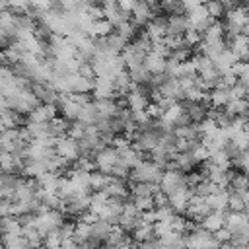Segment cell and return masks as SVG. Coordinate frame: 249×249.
Here are the masks:
<instances>
[{
  "label": "cell",
  "mask_w": 249,
  "mask_h": 249,
  "mask_svg": "<svg viewBox=\"0 0 249 249\" xmlns=\"http://www.w3.org/2000/svg\"><path fill=\"white\" fill-rule=\"evenodd\" d=\"M54 152H56V156H60L62 160H66V161H70V163H74V161H78V160L82 158V154H80V144H78L74 138H70V136L56 138V140H54Z\"/></svg>",
  "instance_id": "obj_4"
},
{
  "label": "cell",
  "mask_w": 249,
  "mask_h": 249,
  "mask_svg": "<svg viewBox=\"0 0 249 249\" xmlns=\"http://www.w3.org/2000/svg\"><path fill=\"white\" fill-rule=\"evenodd\" d=\"M132 237H134V241H138L140 245L146 243V241H150V239H156L154 226H152V224H142L138 230L132 231Z\"/></svg>",
  "instance_id": "obj_29"
},
{
  "label": "cell",
  "mask_w": 249,
  "mask_h": 249,
  "mask_svg": "<svg viewBox=\"0 0 249 249\" xmlns=\"http://www.w3.org/2000/svg\"><path fill=\"white\" fill-rule=\"evenodd\" d=\"M210 214H212V210H210L206 198L204 196H198V195H193L191 200H189V206H187V216H191L195 222L200 224Z\"/></svg>",
  "instance_id": "obj_6"
},
{
  "label": "cell",
  "mask_w": 249,
  "mask_h": 249,
  "mask_svg": "<svg viewBox=\"0 0 249 249\" xmlns=\"http://www.w3.org/2000/svg\"><path fill=\"white\" fill-rule=\"evenodd\" d=\"M230 193H237V195H243L249 191V177L245 173H239V171H231V177H230V185H228Z\"/></svg>",
  "instance_id": "obj_19"
},
{
  "label": "cell",
  "mask_w": 249,
  "mask_h": 249,
  "mask_svg": "<svg viewBox=\"0 0 249 249\" xmlns=\"http://www.w3.org/2000/svg\"><path fill=\"white\" fill-rule=\"evenodd\" d=\"M84 134H86V124H82L80 121H76V123H72V124L68 126V136L74 138L76 142H80V140L84 138Z\"/></svg>",
  "instance_id": "obj_39"
},
{
  "label": "cell",
  "mask_w": 249,
  "mask_h": 249,
  "mask_svg": "<svg viewBox=\"0 0 249 249\" xmlns=\"http://www.w3.org/2000/svg\"><path fill=\"white\" fill-rule=\"evenodd\" d=\"M103 193L109 196V198H115V200H126V196H128V189H126V185H124V181H121V179H117V177H113V175H109V181H107V185L103 187Z\"/></svg>",
  "instance_id": "obj_11"
},
{
  "label": "cell",
  "mask_w": 249,
  "mask_h": 249,
  "mask_svg": "<svg viewBox=\"0 0 249 249\" xmlns=\"http://www.w3.org/2000/svg\"><path fill=\"white\" fill-rule=\"evenodd\" d=\"M183 187H187V175H185V173L175 171V169L163 171V177H161V181H160V191H161L165 196L177 193V191L183 189Z\"/></svg>",
  "instance_id": "obj_3"
},
{
  "label": "cell",
  "mask_w": 249,
  "mask_h": 249,
  "mask_svg": "<svg viewBox=\"0 0 249 249\" xmlns=\"http://www.w3.org/2000/svg\"><path fill=\"white\" fill-rule=\"evenodd\" d=\"M93 95H95V99H113L117 95L113 78H95L93 80Z\"/></svg>",
  "instance_id": "obj_10"
},
{
  "label": "cell",
  "mask_w": 249,
  "mask_h": 249,
  "mask_svg": "<svg viewBox=\"0 0 249 249\" xmlns=\"http://www.w3.org/2000/svg\"><path fill=\"white\" fill-rule=\"evenodd\" d=\"M191 196H193V191L189 187H183L177 193L169 195L167 200H169V206L175 210V214H181V212H187V206H189Z\"/></svg>",
  "instance_id": "obj_12"
},
{
  "label": "cell",
  "mask_w": 249,
  "mask_h": 249,
  "mask_svg": "<svg viewBox=\"0 0 249 249\" xmlns=\"http://www.w3.org/2000/svg\"><path fill=\"white\" fill-rule=\"evenodd\" d=\"M226 47L237 56L239 62H249V37L247 35H237L233 39L226 41Z\"/></svg>",
  "instance_id": "obj_8"
},
{
  "label": "cell",
  "mask_w": 249,
  "mask_h": 249,
  "mask_svg": "<svg viewBox=\"0 0 249 249\" xmlns=\"http://www.w3.org/2000/svg\"><path fill=\"white\" fill-rule=\"evenodd\" d=\"M2 130H4V126H2V124H0V134H2Z\"/></svg>",
  "instance_id": "obj_45"
},
{
  "label": "cell",
  "mask_w": 249,
  "mask_h": 249,
  "mask_svg": "<svg viewBox=\"0 0 249 249\" xmlns=\"http://www.w3.org/2000/svg\"><path fill=\"white\" fill-rule=\"evenodd\" d=\"M128 239H126V233L119 228V226H113V230H111V233H109V237H107V241H105V247L107 249H117L119 245H123V243H126Z\"/></svg>",
  "instance_id": "obj_28"
},
{
  "label": "cell",
  "mask_w": 249,
  "mask_h": 249,
  "mask_svg": "<svg viewBox=\"0 0 249 249\" xmlns=\"http://www.w3.org/2000/svg\"><path fill=\"white\" fill-rule=\"evenodd\" d=\"M245 208H247V204H245L243 196H241V195H237V193H230L228 210H230V212H245Z\"/></svg>",
  "instance_id": "obj_36"
},
{
  "label": "cell",
  "mask_w": 249,
  "mask_h": 249,
  "mask_svg": "<svg viewBox=\"0 0 249 249\" xmlns=\"http://www.w3.org/2000/svg\"><path fill=\"white\" fill-rule=\"evenodd\" d=\"M2 231L4 235L10 233V235H21V224L16 216H8V218H2Z\"/></svg>",
  "instance_id": "obj_30"
},
{
  "label": "cell",
  "mask_w": 249,
  "mask_h": 249,
  "mask_svg": "<svg viewBox=\"0 0 249 249\" xmlns=\"http://www.w3.org/2000/svg\"><path fill=\"white\" fill-rule=\"evenodd\" d=\"M214 235V239L222 245V243H228V241H231V231L228 230V228H222V230H218L216 233H212Z\"/></svg>",
  "instance_id": "obj_42"
},
{
  "label": "cell",
  "mask_w": 249,
  "mask_h": 249,
  "mask_svg": "<svg viewBox=\"0 0 249 249\" xmlns=\"http://www.w3.org/2000/svg\"><path fill=\"white\" fill-rule=\"evenodd\" d=\"M206 10H208V16L214 19V21H220L222 16H226V10H224V2H208L204 4Z\"/></svg>",
  "instance_id": "obj_37"
},
{
  "label": "cell",
  "mask_w": 249,
  "mask_h": 249,
  "mask_svg": "<svg viewBox=\"0 0 249 249\" xmlns=\"http://www.w3.org/2000/svg\"><path fill=\"white\" fill-rule=\"evenodd\" d=\"M160 136H161V132H142V130H138L132 138V148L138 150V152H152L160 144Z\"/></svg>",
  "instance_id": "obj_7"
},
{
  "label": "cell",
  "mask_w": 249,
  "mask_h": 249,
  "mask_svg": "<svg viewBox=\"0 0 249 249\" xmlns=\"http://www.w3.org/2000/svg\"><path fill=\"white\" fill-rule=\"evenodd\" d=\"M45 249H60V247H45Z\"/></svg>",
  "instance_id": "obj_44"
},
{
  "label": "cell",
  "mask_w": 249,
  "mask_h": 249,
  "mask_svg": "<svg viewBox=\"0 0 249 249\" xmlns=\"http://www.w3.org/2000/svg\"><path fill=\"white\" fill-rule=\"evenodd\" d=\"M233 72L237 74V84L249 89V62H237L233 66Z\"/></svg>",
  "instance_id": "obj_33"
},
{
  "label": "cell",
  "mask_w": 249,
  "mask_h": 249,
  "mask_svg": "<svg viewBox=\"0 0 249 249\" xmlns=\"http://www.w3.org/2000/svg\"><path fill=\"white\" fill-rule=\"evenodd\" d=\"M43 245H45V247H60V245H62V235H60V231L56 230V231L49 233V235L43 239Z\"/></svg>",
  "instance_id": "obj_41"
},
{
  "label": "cell",
  "mask_w": 249,
  "mask_h": 249,
  "mask_svg": "<svg viewBox=\"0 0 249 249\" xmlns=\"http://www.w3.org/2000/svg\"><path fill=\"white\" fill-rule=\"evenodd\" d=\"M107 202H109V196H107L103 191H95V193H91V206H89V210H91L93 214H99V210H101Z\"/></svg>",
  "instance_id": "obj_35"
},
{
  "label": "cell",
  "mask_w": 249,
  "mask_h": 249,
  "mask_svg": "<svg viewBox=\"0 0 249 249\" xmlns=\"http://www.w3.org/2000/svg\"><path fill=\"white\" fill-rule=\"evenodd\" d=\"M208 161H210V163H214V165H218V167H222V169H230V165H231V160L228 158V154H226L224 150L210 152Z\"/></svg>",
  "instance_id": "obj_32"
},
{
  "label": "cell",
  "mask_w": 249,
  "mask_h": 249,
  "mask_svg": "<svg viewBox=\"0 0 249 249\" xmlns=\"http://www.w3.org/2000/svg\"><path fill=\"white\" fill-rule=\"evenodd\" d=\"M93 105H95L97 117L101 119H115L119 113V105L115 99H93Z\"/></svg>",
  "instance_id": "obj_17"
},
{
  "label": "cell",
  "mask_w": 249,
  "mask_h": 249,
  "mask_svg": "<svg viewBox=\"0 0 249 249\" xmlns=\"http://www.w3.org/2000/svg\"><path fill=\"white\" fill-rule=\"evenodd\" d=\"M128 76H130V82L134 84V86H146L148 82H150V72L146 70V66L142 64V66H136V68H130L128 70Z\"/></svg>",
  "instance_id": "obj_27"
},
{
  "label": "cell",
  "mask_w": 249,
  "mask_h": 249,
  "mask_svg": "<svg viewBox=\"0 0 249 249\" xmlns=\"http://www.w3.org/2000/svg\"><path fill=\"white\" fill-rule=\"evenodd\" d=\"M230 88H226L224 84H220L216 89L210 91V105L214 107H226L230 103Z\"/></svg>",
  "instance_id": "obj_25"
},
{
  "label": "cell",
  "mask_w": 249,
  "mask_h": 249,
  "mask_svg": "<svg viewBox=\"0 0 249 249\" xmlns=\"http://www.w3.org/2000/svg\"><path fill=\"white\" fill-rule=\"evenodd\" d=\"M111 230H113V226H111L109 222H105V220H97L95 224H91V235H89V239H91V241H97V243L101 245V243L107 241Z\"/></svg>",
  "instance_id": "obj_18"
},
{
  "label": "cell",
  "mask_w": 249,
  "mask_h": 249,
  "mask_svg": "<svg viewBox=\"0 0 249 249\" xmlns=\"http://www.w3.org/2000/svg\"><path fill=\"white\" fill-rule=\"evenodd\" d=\"M62 216H64V214L58 212V210H49V212H45V214H37V216H35V228H37V231L41 233L43 239H45L49 233L56 231V230L64 224V218H62Z\"/></svg>",
  "instance_id": "obj_1"
},
{
  "label": "cell",
  "mask_w": 249,
  "mask_h": 249,
  "mask_svg": "<svg viewBox=\"0 0 249 249\" xmlns=\"http://www.w3.org/2000/svg\"><path fill=\"white\" fill-rule=\"evenodd\" d=\"M68 121H64V119H53V121H49L47 123V132H49V136L51 138H64V134L68 132Z\"/></svg>",
  "instance_id": "obj_26"
},
{
  "label": "cell",
  "mask_w": 249,
  "mask_h": 249,
  "mask_svg": "<svg viewBox=\"0 0 249 249\" xmlns=\"http://www.w3.org/2000/svg\"><path fill=\"white\" fill-rule=\"evenodd\" d=\"M226 111L231 117L249 119V101L247 99H230V103L226 105Z\"/></svg>",
  "instance_id": "obj_23"
},
{
  "label": "cell",
  "mask_w": 249,
  "mask_h": 249,
  "mask_svg": "<svg viewBox=\"0 0 249 249\" xmlns=\"http://www.w3.org/2000/svg\"><path fill=\"white\" fill-rule=\"evenodd\" d=\"M228 212V210H226ZM226 212H212L210 216H206L200 224H202V228L206 230V231H210V233H216L218 230H222L224 228V218H226Z\"/></svg>",
  "instance_id": "obj_24"
},
{
  "label": "cell",
  "mask_w": 249,
  "mask_h": 249,
  "mask_svg": "<svg viewBox=\"0 0 249 249\" xmlns=\"http://www.w3.org/2000/svg\"><path fill=\"white\" fill-rule=\"evenodd\" d=\"M119 163V156H117V150L113 146H105L101 152L95 154L93 158V165H95V171L103 173V175H111L113 167Z\"/></svg>",
  "instance_id": "obj_5"
},
{
  "label": "cell",
  "mask_w": 249,
  "mask_h": 249,
  "mask_svg": "<svg viewBox=\"0 0 249 249\" xmlns=\"http://www.w3.org/2000/svg\"><path fill=\"white\" fill-rule=\"evenodd\" d=\"M121 58H123V62H124V66L130 70V68H136V66H142L144 64V58H146V54H142V53H138V51H134L130 45H126V49L121 53Z\"/></svg>",
  "instance_id": "obj_20"
},
{
  "label": "cell",
  "mask_w": 249,
  "mask_h": 249,
  "mask_svg": "<svg viewBox=\"0 0 249 249\" xmlns=\"http://www.w3.org/2000/svg\"><path fill=\"white\" fill-rule=\"evenodd\" d=\"M144 66L150 74H165V58L156 54V53H148L144 58Z\"/></svg>",
  "instance_id": "obj_21"
},
{
  "label": "cell",
  "mask_w": 249,
  "mask_h": 249,
  "mask_svg": "<svg viewBox=\"0 0 249 249\" xmlns=\"http://www.w3.org/2000/svg\"><path fill=\"white\" fill-rule=\"evenodd\" d=\"M68 84V93H88L93 91V80H88L84 76H80L78 72L66 78Z\"/></svg>",
  "instance_id": "obj_14"
},
{
  "label": "cell",
  "mask_w": 249,
  "mask_h": 249,
  "mask_svg": "<svg viewBox=\"0 0 249 249\" xmlns=\"http://www.w3.org/2000/svg\"><path fill=\"white\" fill-rule=\"evenodd\" d=\"M191 29V21L189 16H169L167 18V35L173 37H183L187 31Z\"/></svg>",
  "instance_id": "obj_13"
},
{
  "label": "cell",
  "mask_w": 249,
  "mask_h": 249,
  "mask_svg": "<svg viewBox=\"0 0 249 249\" xmlns=\"http://www.w3.org/2000/svg\"><path fill=\"white\" fill-rule=\"evenodd\" d=\"M161 177H163V171L154 161H142L138 167H134L130 171V179L134 183H156V185H160Z\"/></svg>",
  "instance_id": "obj_2"
},
{
  "label": "cell",
  "mask_w": 249,
  "mask_h": 249,
  "mask_svg": "<svg viewBox=\"0 0 249 249\" xmlns=\"http://www.w3.org/2000/svg\"><path fill=\"white\" fill-rule=\"evenodd\" d=\"M130 202H132L140 212H148V210H154V208H156L154 198H150V196H132Z\"/></svg>",
  "instance_id": "obj_38"
},
{
  "label": "cell",
  "mask_w": 249,
  "mask_h": 249,
  "mask_svg": "<svg viewBox=\"0 0 249 249\" xmlns=\"http://www.w3.org/2000/svg\"><path fill=\"white\" fill-rule=\"evenodd\" d=\"M115 33H117V35H121L124 41H132V39L136 37V25L128 19V21L121 23L119 27H115Z\"/></svg>",
  "instance_id": "obj_34"
},
{
  "label": "cell",
  "mask_w": 249,
  "mask_h": 249,
  "mask_svg": "<svg viewBox=\"0 0 249 249\" xmlns=\"http://www.w3.org/2000/svg\"><path fill=\"white\" fill-rule=\"evenodd\" d=\"M12 43H14V41H10V39H8V37H6V35H4L2 31H0V47H4V49H8V47H10Z\"/></svg>",
  "instance_id": "obj_43"
},
{
  "label": "cell",
  "mask_w": 249,
  "mask_h": 249,
  "mask_svg": "<svg viewBox=\"0 0 249 249\" xmlns=\"http://www.w3.org/2000/svg\"><path fill=\"white\" fill-rule=\"evenodd\" d=\"M132 196H150V198H156L161 191H160V185L156 183H134L132 189H130Z\"/></svg>",
  "instance_id": "obj_22"
},
{
  "label": "cell",
  "mask_w": 249,
  "mask_h": 249,
  "mask_svg": "<svg viewBox=\"0 0 249 249\" xmlns=\"http://www.w3.org/2000/svg\"><path fill=\"white\" fill-rule=\"evenodd\" d=\"M183 39H185V43H187V47L191 49V47H195V45H200L202 43V35L200 33H196L195 29H189L185 35H183Z\"/></svg>",
  "instance_id": "obj_40"
},
{
  "label": "cell",
  "mask_w": 249,
  "mask_h": 249,
  "mask_svg": "<svg viewBox=\"0 0 249 249\" xmlns=\"http://www.w3.org/2000/svg\"><path fill=\"white\" fill-rule=\"evenodd\" d=\"M53 119H56V105H39L35 111L27 115V123H39V124L49 123Z\"/></svg>",
  "instance_id": "obj_15"
},
{
  "label": "cell",
  "mask_w": 249,
  "mask_h": 249,
  "mask_svg": "<svg viewBox=\"0 0 249 249\" xmlns=\"http://www.w3.org/2000/svg\"><path fill=\"white\" fill-rule=\"evenodd\" d=\"M89 235H91V226L89 224H84V222H78L76 224V228H74V241L76 243H80V245H84L88 239H89Z\"/></svg>",
  "instance_id": "obj_31"
},
{
  "label": "cell",
  "mask_w": 249,
  "mask_h": 249,
  "mask_svg": "<svg viewBox=\"0 0 249 249\" xmlns=\"http://www.w3.org/2000/svg\"><path fill=\"white\" fill-rule=\"evenodd\" d=\"M132 23L138 27V25H144L154 18V10H152V2H134V8H132Z\"/></svg>",
  "instance_id": "obj_9"
},
{
  "label": "cell",
  "mask_w": 249,
  "mask_h": 249,
  "mask_svg": "<svg viewBox=\"0 0 249 249\" xmlns=\"http://www.w3.org/2000/svg\"><path fill=\"white\" fill-rule=\"evenodd\" d=\"M228 200H230V191L228 189H218L214 195L206 196V202L212 212H226L228 210Z\"/></svg>",
  "instance_id": "obj_16"
}]
</instances>
